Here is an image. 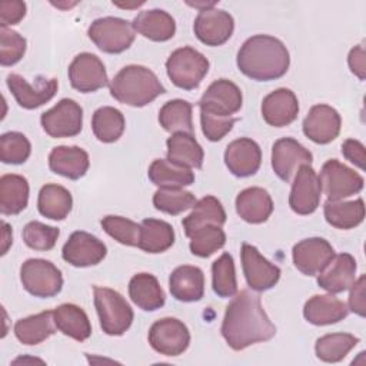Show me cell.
I'll return each mask as SVG.
<instances>
[{
	"label": "cell",
	"mask_w": 366,
	"mask_h": 366,
	"mask_svg": "<svg viewBox=\"0 0 366 366\" xmlns=\"http://www.w3.org/2000/svg\"><path fill=\"white\" fill-rule=\"evenodd\" d=\"M212 286L217 296L232 297L237 293L234 262L232 254L223 253L212 264Z\"/></svg>",
	"instance_id": "42"
},
{
	"label": "cell",
	"mask_w": 366,
	"mask_h": 366,
	"mask_svg": "<svg viewBox=\"0 0 366 366\" xmlns=\"http://www.w3.org/2000/svg\"><path fill=\"white\" fill-rule=\"evenodd\" d=\"M190 252L199 257H209L226 243V234L220 226L207 224L194 230L190 236Z\"/></svg>",
	"instance_id": "44"
},
{
	"label": "cell",
	"mask_w": 366,
	"mask_h": 366,
	"mask_svg": "<svg viewBox=\"0 0 366 366\" xmlns=\"http://www.w3.org/2000/svg\"><path fill=\"white\" fill-rule=\"evenodd\" d=\"M7 87L14 96L20 107L33 110L44 103L50 102L59 87L56 79H46L43 76L36 77V83H29L24 77L16 73H10L6 79Z\"/></svg>",
	"instance_id": "11"
},
{
	"label": "cell",
	"mask_w": 366,
	"mask_h": 366,
	"mask_svg": "<svg viewBox=\"0 0 366 366\" xmlns=\"http://www.w3.org/2000/svg\"><path fill=\"white\" fill-rule=\"evenodd\" d=\"M153 204L157 210L174 216L192 209L196 204V197L180 187H160L153 196Z\"/></svg>",
	"instance_id": "43"
},
{
	"label": "cell",
	"mask_w": 366,
	"mask_h": 366,
	"mask_svg": "<svg viewBox=\"0 0 366 366\" xmlns=\"http://www.w3.org/2000/svg\"><path fill=\"white\" fill-rule=\"evenodd\" d=\"M26 16V3L20 0H4L0 3L1 27L17 24Z\"/></svg>",
	"instance_id": "50"
},
{
	"label": "cell",
	"mask_w": 366,
	"mask_h": 366,
	"mask_svg": "<svg viewBox=\"0 0 366 366\" xmlns=\"http://www.w3.org/2000/svg\"><path fill=\"white\" fill-rule=\"evenodd\" d=\"M69 80L80 93H93L109 83L104 64L93 53H80L73 59L69 66Z\"/></svg>",
	"instance_id": "14"
},
{
	"label": "cell",
	"mask_w": 366,
	"mask_h": 366,
	"mask_svg": "<svg viewBox=\"0 0 366 366\" xmlns=\"http://www.w3.org/2000/svg\"><path fill=\"white\" fill-rule=\"evenodd\" d=\"M349 313L346 303L330 295H315L303 307L305 319L316 326L333 325L343 320Z\"/></svg>",
	"instance_id": "26"
},
{
	"label": "cell",
	"mask_w": 366,
	"mask_h": 366,
	"mask_svg": "<svg viewBox=\"0 0 366 366\" xmlns=\"http://www.w3.org/2000/svg\"><path fill=\"white\" fill-rule=\"evenodd\" d=\"M160 126L170 133H190L193 134L192 104L182 99H174L162 106L159 110Z\"/></svg>",
	"instance_id": "39"
},
{
	"label": "cell",
	"mask_w": 366,
	"mask_h": 366,
	"mask_svg": "<svg viewBox=\"0 0 366 366\" xmlns=\"http://www.w3.org/2000/svg\"><path fill=\"white\" fill-rule=\"evenodd\" d=\"M226 223V212L222 203L214 196H206L196 202L193 210L182 222L186 236L189 237L194 230L207 224L223 226Z\"/></svg>",
	"instance_id": "34"
},
{
	"label": "cell",
	"mask_w": 366,
	"mask_h": 366,
	"mask_svg": "<svg viewBox=\"0 0 366 366\" xmlns=\"http://www.w3.org/2000/svg\"><path fill=\"white\" fill-rule=\"evenodd\" d=\"M312 153L292 137H282L272 147V169L279 179L290 182L302 164H312Z\"/></svg>",
	"instance_id": "19"
},
{
	"label": "cell",
	"mask_w": 366,
	"mask_h": 366,
	"mask_svg": "<svg viewBox=\"0 0 366 366\" xmlns=\"http://www.w3.org/2000/svg\"><path fill=\"white\" fill-rule=\"evenodd\" d=\"M365 280L366 277L362 274L357 280L353 282V285L349 287L350 293H349V309L359 315V316H365V310H366V303H365Z\"/></svg>",
	"instance_id": "51"
},
{
	"label": "cell",
	"mask_w": 366,
	"mask_h": 366,
	"mask_svg": "<svg viewBox=\"0 0 366 366\" xmlns=\"http://www.w3.org/2000/svg\"><path fill=\"white\" fill-rule=\"evenodd\" d=\"M129 296L137 307L146 312L157 310L166 302V296L159 280L150 273H137L130 279Z\"/></svg>",
	"instance_id": "30"
},
{
	"label": "cell",
	"mask_w": 366,
	"mask_h": 366,
	"mask_svg": "<svg viewBox=\"0 0 366 366\" xmlns=\"http://www.w3.org/2000/svg\"><path fill=\"white\" fill-rule=\"evenodd\" d=\"M167 160L186 169H200L203 164V149L190 133H173L167 142Z\"/></svg>",
	"instance_id": "29"
},
{
	"label": "cell",
	"mask_w": 366,
	"mask_h": 366,
	"mask_svg": "<svg viewBox=\"0 0 366 366\" xmlns=\"http://www.w3.org/2000/svg\"><path fill=\"white\" fill-rule=\"evenodd\" d=\"M359 343V337L350 333H329L316 340V356L327 363L343 360L347 353Z\"/></svg>",
	"instance_id": "41"
},
{
	"label": "cell",
	"mask_w": 366,
	"mask_h": 366,
	"mask_svg": "<svg viewBox=\"0 0 366 366\" xmlns=\"http://www.w3.org/2000/svg\"><path fill=\"white\" fill-rule=\"evenodd\" d=\"M222 335L233 350H243L274 337L276 326L263 310L260 296L242 290L226 307Z\"/></svg>",
	"instance_id": "1"
},
{
	"label": "cell",
	"mask_w": 366,
	"mask_h": 366,
	"mask_svg": "<svg viewBox=\"0 0 366 366\" xmlns=\"http://www.w3.org/2000/svg\"><path fill=\"white\" fill-rule=\"evenodd\" d=\"M132 26L134 31L153 41H167L176 33L174 19L160 9L140 11Z\"/></svg>",
	"instance_id": "28"
},
{
	"label": "cell",
	"mask_w": 366,
	"mask_h": 366,
	"mask_svg": "<svg viewBox=\"0 0 366 366\" xmlns=\"http://www.w3.org/2000/svg\"><path fill=\"white\" fill-rule=\"evenodd\" d=\"M349 67L353 74H356L360 80H365L366 77V63H365V49L363 44L355 46L347 57Z\"/></svg>",
	"instance_id": "53"
},
{
	"label": "cell",
	"mask_w": 366,
	"mask_h": 366,
	"mask_svg": "<svg viewBox=\"0 0 366 366\" xmlns=\"http://www.w3.org/2000/svg\"><path fill=\"white\" fill-rule=\"evenodd\" d=\"M26 53V39L17 31L0 29V63L1 66H13L21 60Z\"/></svg>",
	"instance_id": "48"
},
{
	"label": "cell",
	"mask_w": 366,
	"mask_h": 366,
	"mask_svg": "<svg viewBox=\"0 0 366 366\" xmlns=\"http://www.w3.org/2000/svg\"><path fill=\"white\" fill-rule=\"evenodd\" d=\"M100 223L103 230L119 243L126 246H137L140 224H137L136 222L122 216L110 214L103 217Z\"/></svg>",
	"instance_id": "47"
},
{
	"label": "cell",
	"mask_w": 366,
	"mask_h": 366,
	"mask_svg": "<svg viewBox=\"0 0 366 366\" xmlns=\"http://www.w3.org/2000/svg\"><path fill=\"white\" fill-rule=\"evenodd\" d=\"M299 102L296 94L286 87L269 93L262 102V116L269 126L285 127L296 120Z\"/></svg>",
	"instance_id": "22"
},
{
	"label": "cell",
	"mask_w": 366,
	"mask_h": 366,
	"mask_svg": "<svg viewBox=\"0 0 366 366\" xmlns=\"http://www.w3.org/2000/svg\"><path fill=\"white\" fill-rule=\"evenodd\" d=\"M340 124L342 119L336 109L327 104H316L303 120V133L317 144H327L337 137Z\"/></svg>",
	"instance_id": "20"
},
{
	"label": "cell",
	"mask_w": 366,
	"mask_h": 366,
	"mask_svg": "<svg viewBox=\"0 0 366 366\" xmlns=\"http://www.w3.org/2000/svg\"><path fill=\"white\" fill-rule=\"evenodd\" d=\"M53 310H44L37 315L19 319L14 325V335L23 345H39L54 333Z\"/></svg>",
	"instance_id": "35"
},
{
	"label": "cell",
	"mask_w": 366,
	"mask_h": 366,
	"mask_svg": "<svg viewBox=\"0 0 366 366\" xmlns=\"http://www.w3.org/2000/svg\"><path fill=\"white\" fill-rule=\"evenodd\" d=\"M236 212L247 223L266 222L273 212V200L262 187H247L236 197Z\"/></svg>",
	"instance_id": "27"
},
{
	"label": "cell",
	"mask_w": 366,
	"mask_h": 366,
	"mask_svg": "<svg viewBox=\"0 0 366 366\" xmlns=\"http://www.w3.org/2000/svg\"><path fill=\"white\" fill-rule=\"evenodd\" d=\"M293 263L306 276L319 274L335 257V249L322 237L303 239L293 246Z\"/></svg>",
	"instance_id": "17"
},
{
	"label": "cell",
	"mask_w": 366,
	"mask_h": 366,
	"mask_svg": "<svg viewBox=\"0 0 366 366\" xmlns=\"http://www.w3.org/2000/svg\"><path fill=\"white\" fill-rule=\"evenodd\" d=\"M237 119L234 117H220L214 114H209L206 112H200V123L202 132L210 142L222 140L233 127Z\"/></svg>",
	"instance_id": "49"
},
{
	"label": "cell",
	"mask_w": 366,
	"mask_h": 366,
	"mask_svg": "<svg viewBox=\"0 0 366 366\" xmlns=\"http://www.w3.org/2000/svg\"><path fill=\"white\" fill-rule=\"evenodd\" d=\"M71 193L60 184H44L39 192L37 209L41 216L51 220H63L71 212Z\"/></svg>",
	"instance_id": "36"
},
{
	"label": "cell",
	"mask_w": 366,
	"mask_h": 366,
	"mask_svg": "<svg viewBox=\"0 0 366 366\" xmlns=\"http://www.w3.org/2000/svg\"><path fill=\"white\" fill-rule=\"evenodd\" d=\"M322 186L319 177L310 164H302L297 169L292 184L289 206L297 214L313 213L320 203Z\"/></svg>",
	"instance_id": "18"
},
{
	"label": "cell",
	"mask_w": 366,
	"mask_h": 366,
	"mask_svg": "<svg viewBox=\"0 0 366 366\" xmlns=\"http://www.w3.org/2000/svg\"><path fill=\"white\" fill-rule=\"evenodd\" d=\"M23 287L33 296L47 299L60 293L63 287L61 272L46 259H29L20 267Z\"/></svg>",
	"instance_id": "7"
},
{
	"label": "cell",
	"mask_w": 366,
	"mask_h": 366,
	"mask_svg": "<svg viewBox=\"0 0 366 366\" xmlns=\"http://www.w3.org/2000/svg\"><path fill=\"white\" fill-rule=\"evenodd\" d=\"M60 230L54 226H47L41 222L33 220L23 227V240L27 247L33 250L46 252L54 247Z\"/></svg>",
	"instance_id": "46"
},
{
	"label": "cell",
	"mask_w": 366,
	"mask_h": 366,
	"mask_svg": "<svg viewBox=\"0 0 366 366\" xmlns=\"http://www.w3.org/2000/svg\"><path fill=\"white\" fill-rule=\"evenodd\" d=\"M124 116L120 110L104 106L94 112L92 119V129L94 136L103 143L116 142L124 132Z\"/></svg>",
	"instance_id": "40"
},
{
	"label": "cell",
	"mask_w": 366,
	"mask_h": 366,
	"mask_svg": "<svg viewBox=\"0 0 366 366\" xmlns=\"http://www.w3.org/2000/svg\"><path fill=\"white\" fill-rule=\"evenodd\" d=\"M239 70L252 80L270 81L286 74L290 56L279 39L269 34L249 37L237 51Z\"/></svg>",
	"instance_id": "2"
},
{
	"label": "cell",
	"mask_w": 366,
	"mask_h": 366,
	"mask_svg": "<svg viewBox=\"0 0 366 366\" xmlns=\"http://www.w3.org/2000/svg\"><path fill=\"white\" fill-rule=\"evenodd\" d=\"M240 89L227 79L214 80L199 100L200 112L220 117H232L242 109Z\"/></svg>",
	"instance_id": "12"
},
{
	"label": "cell",
	"mask_w": 366,
	"mask_h": 366,
	"mask_svg": "<svg viewBox=\"0 0 366 366\" xmlns=\"http://www.w3.org/2000/svg\"><path fill=\"white\" fill-rule=\"evenodd\" d=\"M327 200H342L363 189L365 180L353 169L336 159H329L317 176Z\"/></svg>",
	"instance_id": "8"
},
{
	"label": "cell",
	"mask_w": 366,
	"mask_h": 366,
	"mask_svg": "<svg viewBox=\"0 0 366 366\" xmlns=\"http://www.w3.org/2000/svg\"><path fill=\"white\" fill-rule=\"evenodd\" d=\"M172 296L179 302H197L204 295V274L197 266L183 264L176 267L169 277Z\"/></svg>",
	"instance_id": "24"
},
{
	"label": "cell",
	"mask_w": 366,
	"mask_h": 366,
	"mask_svg": "<svg viewBox=\"0 0 366 366\" xmlns=\"http://www.w3.org/2000/svg\"><path fill=\"white\" fill-rule=\"evenodd\" d=\"M174 243V230L170 223L159 219H144L140 224L137 246L146 253H162Z\"/></svg>",
	"instance_id": "33"
},
{
	"label": "cell",
	"mask_w": 366,
	"mask_h": 366,
	"mask_svg": "<svg viewBox=\"0 0 366 366\" xmlns=\"http://www.w3.org/2000/svg\"><path fill=\"white\" fill-rule=\"evenodd\" d=\"M356 269L357 264L352 254H335L330 263L319 273L317 285L332 295L342 293L353 285Z\"/></svg>",
	"instance_id": "23"
},
{
	"label": "cell",
	"mask_w": 366,
	"mask_h": 366,
	"mask_svg": "<svg viewBox=\"0 0 366 366\" xmlns=\"http://www.w3.org/2000/svg\"><path fill=\"white\" fill-rule=\"evenodd\" d=\"M31 152L29 139L19 132H7L0 137V159L6 164L24 163Z\"/></svg>",
	"instance_id": "45"
},
{
	"label": "cell",
	"mask_w": 366,
	"mask_h": 366,
	"mask_svg": "<svg viewBox=\"0 0 366 366\" xmlns=\"http://www.w3.org/2000/svg\"><path fill=\"white\" fill-rule=\"evenodd\" d=\"M54 326L66 336L84 342L92 335V325L86 312L73 303H63L53 310Z\"/></svg>",
	"instance_id": "31"
},
{
	"label": "cell",
	"mask_w": 366,
	"mask_h": 366,
	"mask_svg": "<svg viewBox=\"0 0 366 366\" xmlns=\"http://www.w3.org/2000/svg\"><path fill=\"white\" fill-rule=\"evenodd\" d=\"M89 39L104 53L117 54L127 50L134 41V29L130 21L120 17L96 19L89 30Z\"/></svg>",
	"instance_id": "6"
},
{
	"label": "cell",
	"mask_w": 366,
	"mask_h": 366,
	"mask_svg": "<svg viewBox=\"0 0 366 366\" xmlns=\"http://www.w3.org/2000/svg\"><path fill=\"white\" fill-rule=\"evenodd\" d=\"M342 153L350 163H353L359 169H365V146L359 140H345L342 144Z\"/></svg>",
	"instance_id": "52"
},
{
	"label": "cell",
	"mask_w": 366,
	"mask_h": 366,
	"mask_svg": "<svg viewBox=\"0 0 366 366\" xmlns=\"http://www.w3.org/2000/svg\"><path fill=\"white\" fill-rule=\"evenodd\" d=\"M43 130L53 139L73 137L81 132L83 109L73 99H61L40 117Z\"/></svg>",
	"instance_id": "9"
},
{
	"label": "cell",
	"mask_w": 366,
	"mask_h": 366,
	"mask_svg": "<svg viewBox=\"0 0 366 366\" xmlns=\"http://www.w3.org/2000/svg\"><path fill=\"white\" fill-rule=\"evenodd\" d=\"M242 267L247 282V286L256 292H264L272 289L280 279V269L270 263L260 252L249 244L243 243L242 250Z\"/></svg>",
	"instance_id": "13"
},
{
	"label": "cell",
	"mask_w": 366,
	"mask_h": 366,
	"mask_svg": "<svg viewBox=\"0 0 366 366\" xmlns=\"http://www.w3.org/2000/svg\"><path fill=\"white\" fill-rule=\"evenodd\" d=\"M326 222L340 230H347L359 226L365 219V203L362 199L352 202L327 200L323 206Z\"/></svg>",
	"instance_id": "37"
},
{
	"label": "cell",
	"mask_w": 366,
	"mask_h": 366,
	"mask_svg": "<svg viewBox=\"0 0 366 366\" xmlns=\"http://www.w3.org/2000/svg\"><path fill=\"white\" fill-rule=\"evenodd\" d=\"M149 343L160 355L179 356L190 343L187 326L176 317L156 320L149 330Z\"/></svg>",
	"instance_id": "10"
},
{
	"label": "cell",
	"mask_w": 366,
	"mask_h": 366,
	"mask_svg": "<svg viewBox=\"0 0 366 366\" xmlns=\"http://www.w3.org/2000/svg\"><path fill=\"white\" fill-rule=\"evenodd\" d=\"M93 293L102 330L110 336H122L133 322L130 305L119 292L109 287L93 286Z\"/></svg>",
	"instance_id": "4"
},
{
	"label": "cell",
	"mask_w": 366,
	"mask_h": 366,
	"mask_svg": "<svg viewBox=\"0 0 366 366\" xmlns=\"http://www.w3.org/2000/svg\"><path fill=\"white\" fill-rule=\"evenodd\" d=\"M29 203V183L20 174L0 177V212L6 216L19 214Z\"/></svg>",
	"instance_id": "32"
},
{
	"label": "cell",
	"mask_w": 366,
	"mask_h": 366,
	"mask_svg": "<svg viewBox=\"0 0 366 366\" xmlns=\"http://www.w3.org/2000/svg\"><path fill=\"white\" fill-rule=\"evenodd\" d=\"M172 83L183 90L196 89L209 71V60L196 49L184 46L172 51L166 61Z\"/></svg>",
	"instance_id": "5"
},
{
	"label": "cell",
	"mask_w": 366,
	"mask_h": 366,
	"mask_svg": "<svg viewBox=\"0 0 366 366\" xmlns=\"http://www.w3.org/2000/svg\"><path fill=\"white\" fill-rule=\"evenodd\" d=\"M107 253L106 244L96 236L77 230L70 234L63 246V259L74 267H89L100 263Z\"/></svg>",
	"instance_id": "15"
},
{
	"label": "cell",
	"mask_w": 366,
	"mask_h": 366,
	"mask_svg": "<svg viewBox=\"0 0 366 366\" xmlns=\"http://www.w3.org/2000/svg\"><path fill=\"white\" fill-rule=\"evenodd\" d=\"M1 226H3V247H1V254H6V253H7V249H9V244L11 243V236L9 237L7 234H10L11 230H10V226H9L6 222H1Z\"/></svg>",
	"instance_id": "54"
},
{
	"label": "cell",
	"mask_w": 366,
	"mask_h": 366,
	"mask_svg": "<svg viewBox=\"0 0 366 366\" xmlns=\"http://www.w3.org/2000/svg\"><path fill=\"white\" fill-rule=\"evenodd\" d=\"M187 4L189 6H193V7H196V9H199L200 11L202 10H206V9H212V7H214L216 6V1H200V3H192V1H187Z\"/></svg>",
	"instance_id": "55"
},
{
	"label": "cell",
	"mask_w": 366,
	"mask_h": 366,
	"mask_svg": "<svg viewBox=\"0 0 366 366\" xmlns=\"http://www.w3.org/2000/svg\"><path fill=\"white\" fill-rule=\"evenodd\" d=\"M196 37L206 46H222L234 30V20L230 13L220 9H206L199 11L193 23Z\"/></svg>",
	"instance_id": "16"
},
{
	"label": "cell",
	"mask_w": 366,
	"mask_h": 366,
	"mask_svg": "<svg viewBox=\"0 0 366 366\" xmlns=\"http://www.w3.org/2000/svg\"><path fill=\"white\" fill-rule=\"evenodd\" d=\"M164 92L157 76L139 64L123 67L110 81V94L117 102L132 107H143Z\"/></svg>",
	"instance_id": "3"
},
{
	"label": "cell",
	"mask_w": 366,
	"mask_h": 366,
	"mask_svg": "<svg viewBox=\"0 0 366 366\" xmlns=\"http://www.w3.org/2000/svg\"><path fill=\"white\" fill-rule=\"evenodd\" d=\"M89 164L87 152L79 146H57L49 154L50 170L71 180L83 177Z\"/></svg>",
	"instance_id": "25"
},
{
	"label": "cell",
	"mask_w": 366,
	"mask_h": 366,
	"mask_svg": "<svg viewBox=\"0 0 366 366\" xmlns=\"http://www.w3.org/2000/svg\"><path fill=\"white\" fill-rule=\"evenodd\" d=\"M224 163L237 177L253 176L262 163V150L259 144L249 139L240 137L227 144L224 152Z\"/></svg>",
	"instance_id": "21"
},
{
	"label": "cell",
	"mask_w": 366,
	"mask_h": 366,
	"mask_svg": "<svg viewBox=\"0 0 366 366\" xmlns=\"http://www.w3.org/2000/svg\"><path fill=\"white\" fill-rule=\"evenodd\" d=\"M142 4H143V1L136 3V4H133V6H130V4H114V6H119V7H122V9H129V7H139V6H142Z\"/></svg>",
	"instance_id": "56"
},
{
	"label": "cell",
	"mask_w": 366,
	"mask_h": 366,
	"mask_svg": "<svg viewBox=\"0 0 366 366\" xmlns=\"http://www.w3.org/2000/svg\"><path fill=\"white\" fill-rule=\"evenodd\" d=\"M147 176L150 182L159 187H184L194 182V173L190 169L177 166L164 159L152 162Z\"/></svg>",
	"instance_id": "38"
}]
</instances>
